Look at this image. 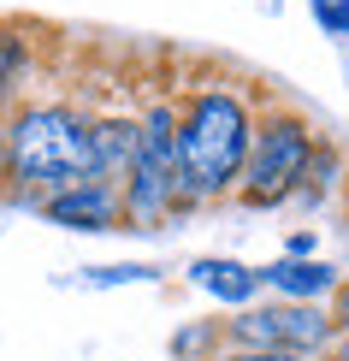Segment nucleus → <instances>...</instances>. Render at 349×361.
<instances>
[{
    "instance_id": "1",
    "label": "nucleus",
    "mask_w": 349,
    "mask_h": 361,
    "mask_svg": "<svg viewBox=\"0 0 349 361\" xmlns=\"http://www.w3.org/2000/svg\"><path fill=\"white\" fill-rule=\"evenodd\" d=\"M249 137H255V101L237 83L207 78L178 101V214L237 195Z\"/></svg>"
},
{
    "instance_id": "2",
    "label": "nucleus",
    "mask_w": 349,
    "mask_h": 361,
    "mask_svg": "<svg viewBox=\"0 0 349 361\" xmlns=\"http://www.w3.org/2000/svg\"><path fill=\"white\" fill-rule=\"evenodd\" d=\"M89 113L71 101H18L6 113V195L42 207L48 195L83 184Z\"/></svg>"
},
{
    "instance_id": "3",
    "label": "nucleus",
    "mask_w": 349,
    "mask_h": 361,
    "mask_svg": "<svg viewBox=\"0 0 349 361\" xmlns=\"http://www.w3.org/2000/svg\"><path fill=\"white\" fill-rule=\"evenodd\" d=\"M125 231H160L178 214V101H148L136 113V160L118 184Z\"/></svg>"
},
{
    "instance_id": "4",
    "label": "nucleus",
    "mask_w": 349,
    "mask_h": 361,
    "mask_svg": "<svg viewBox=\"0 0 349 361\" xmlns=\"http://www.w3.org/2000/svg\"><path fill=\"white\" fill-rule=\"evenodd\" d=\"M314 130L308 118L290 107H261L255 113V137H249V160L237 178V202L243 207H278L296 195V178L308 166Z\"/></svg>"
},
{
    "instance_id": "5",
    "label": "nucleus",
    "mask_w": 349,
    "mask_h": 361,
    "mask_svg": "<svg viewBox=\"0 0 349 361\" xmlns=\"http://www.w3.org/2000/svg\"><path fill=\"white\" fill-rule=\"evenodd\" d=\"M219 332L231 350H278V355H308V361H326V350L338 343L331 308H308V302L237 308L231 320H219Z\"/></svg>"
},
{
    "instance_id": "6",
    "label": "nucleus",
    "mask_w": 349,
    "mask_h": 361,
    "mask_svg": "<svg viewBox=\"0 0 349 361\" xmlns=\"http://www.w3.org/2000/svg\"><path fill=\"white\" fill-rule=\"evenodd\" d=\"M136 160V118L130 113H101L89 118V154H83V184L118 190Z\"/></svg>"
},
{
    "instance_id": "7",
    "label": "nucleus",
    "mask_w": 349,
    "mask_h": 361,
    "mask_svg": "<svg viewBox=\"0 0 349 361\" xmlns=\"http://www.w3.org/2000/svg\"><path fill=\"white\" fill-rule=\"evenodd\" d=\"M261 290H272L278 302H308V308H326L331 296L343 290V273L331 261H272V267H255Z\"/></svg>"
},
{
    "instance_id": "8",
    "label": "nucleus",
    "mask_w": 349,
    "mask_h": 361,
    "mask_svg": "<svg viewBox=\"0 0 349 361\" xmlns=\"http://www.w3.org/2000/svg\"><path fill=\"white\" fill-rule=\"evenodd\" d=\"M42 219L66 225V231H125V214H118V190L107 184H71L42 202Z\"/></svg>"
},
{
    "instance_id": "9",
    "label": "nucleus",
    "mask_w": 349,
    "mask_h": 361,
    "mask_svg": "<svg viewBox=\"0 0 349 361\" xmlns=\"http://www.w3.org/2000/svg\"><path fill=\"white\" fill-rule=\"evenodd\" d=\"M190 284H202L214 302L225 308H255V296H261V279H255V267L231 261V255H207V261L190 267Z\"/></svg>"
},
{
    "instance_id": "10",
    "label": "nucleus",
    "mask_w": 349,
    "mask_h": 361,
    "mask_svg": "<svg viewBox=\"0 0 349 361\" xmlns=\"http://www.w3.org/2000/svg\"><path fill=\"white\" fill-rule=\"evenodd\" d=\"M349 184V154L331 137H314V148H308V166H302V178H296V195L290 202H308V207H326L331 195H338Z\"/></svg>"
},
{
    "instance_id": "11",
    "label": "nucleus",
    "mask_w": 349,
    "mask_h": 361,
    "mask_svg": "<svg viewBox=\"0 0 349 361\" xmlns=\"http://www.w3.org/2000/svg\"><path fill=\"white\" fill-rule=\"evenodd\" d=\"M24 78H30V36L12 30V24H0V113H12Z\"/></svg>"
},
{
    "instance_id": "12",
    "label": "nucleus",
    "mask_w": 349,
    "mask_h": 361,
    "mask_svg": "<svg viewBox=\"0 0 349 361\" xmlns=\"http://www.w3.org/2000/svg\"><path fill=\"white\" fill-rule=\"evenodd\" d=\"M308 12L326 36H349V0H308Z\"/></svg>"
},
{
    "instance_id": "13",
    "label": "nucleus",
    "mask_w": 349,
    "mask_h": 361,
    "mask_svg": "<svg viewBox=\"0 0 349 361\" xmlns=\"http://www.w3.org/2000/svg\"><path fill=\"white\" fill-rule=\"evenodd\" d=\"M136 279H154V267L125 261V267H95V273H89V284H136Z\"/></svg>"
},
{
    "instance_id": "14",
    "label": "nucleus",
    "mask_w": 349,
    "mask_h": 361,
    "mask_svg": "<svg viewBox=\"0 0 349 361\" xmlns=\"http://www.w3.org/2000/svg\"><path fill=\"white\" fill-rule=\"evenodd\" d=\"M314 249H320V231H290V243H284V261H314Z\"/></svg>"
},
{
    "instance_id": "15",
    "label": "nucleus",
    "mask_w": 349,
    "mask_h": 361,
    "mask_svg": "<svg viewBox=\"0 0 349 361\" xmlns=\"http://www.w3.org/2000/svg\"><path fill=\"white\" fill-rule=\"evenodd\" d=\"M219 338H225V332H219V320H207V326H195V332L178 338V355H195L202 343H219Z\"/></svg>"
},
{
    "instance_id": "16",
    "label": "nucleus",
    "mask_w": 349,
    "mask_h": 361,
    "mask_svg": "<svg viewBox=\"0 0 349 361\" xmlns=\"http://www.w3.org/2000/svg\"><path fill=\"white\" fill-rule=\"evenodd\" d=\"M225 361H308V355H278V350H231Z\"/></svg>"
},
{
    "instance_id": "17",
    "label": "nucleus",
    "mask_w": 349,
    "mask_h": 361,
    "mask_svg": "<svg viewBox=\"0 0 349 361\" xmlns=\"http://www.w3.org/2000/svg\"><path fill=\"white\" fill-rule=\"evenodd\" d=\"M326 361H349V332H338V343L326 350Z\"/></svg>"
},
{
    "instance_id": "18",
    "label": "nucleus",
    "mask_w": 349,
    "mask_h": 361,
    "mask_svg": "<svg viewBox=\"0 0 349 361\" xmlns=\"http://www.w3.org/2000/svg\"><path fill=\"white\" fill-rule=\"evenodd\" d=\"M0 190H6V113H0Z\"/></svg>"
},
{
    "instance_id": "19",
    "label": "nucleus",
    "mask_w": 349,
    "mask_h": 361,
    "mask_svg": "<svg viewBox=\"0 0 349 361\" xmlns=\"http://www.w3.org/2000/svg\"><path fill=\"white\" fill-rule=\"evenodd\" d=\"M343 190H349V184H343Z\"/></svg>"
}]
</instances>
